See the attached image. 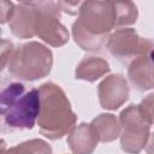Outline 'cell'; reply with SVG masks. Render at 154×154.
Returning a JSON list of instances; mask_svg holds the SVG:
<instances>
[{
	"label": "cell",
	"mask_w": 154,
	"mask_h": 154,
	"mask_svg": "<svg viewBox=\"0 0 154 154\" xmlns=\"http://www.w3.org/2000/svg\"><path fill=\"white\" fill-rule=\"evenodd\" d=\"M58 5V8L60 11H64L71 16L73 14H77L78 11H79V6H81V2L77 1V2H67V1H58L57 2Z\"/></svg>",
	"instance_id": "19"
},
{
	"label": "cell",
	"mask_w": 154,
	"mask_h": 154,
	"mask_svg": "<svg viewBox=\"0 0 154 154\" xmlns=\"http://www.w3.org/2000/svg\"><path fill=\"white\" fill-rule=\"evenodd\" d=\"M35 6V36L52 47L64 46L69 41V31L60 23V10L54 1H32Z\"/></svg>",
	"instance_id": "5"
},
{
	"label": "cell",
	"mask_w": 154,
	"mask_h": 154,
	"mask_svg": "<svg viewBox=\"0 0 154 154\" xmlns=\"http://www.w3.org/2000/svg\"><path fill=\"white\" fill-rule=\"evenodd\" d=\"M117 26H120L117 1H84L72 24V36L82 49L96 52L106 46L111 31Z\"/></svg>",
	"instance_id": "2"
},
{
	"label": "cell",
	"mask_w": 154,
	"mask_h": 154,
	"mask_svg": "<svg viewBox=\"0 0 154 154\" xmlns=\"http://www.w3.org/2000/svg\"><path fill=\"white\" fill-rule=\"evenodd\" d=\"M100 142H112L120 135V124L118 118L111 113H102L90 123Z\"/></svg>",
	"instance_id": "13"
},
{
	"label": "cell",
	"mask_w": 154,
	"mask_h": 154,
	"mask_svg": "<svg viewBox=\"0 0 154 154\" xmlns=\"http://www.w3.org/2000/svg\"><path fill=\"white\" fill-rule=\"evenodd\" d=\"M111 70L109 64L106 59L101 57H84L77 65L75 70V76L77 79L95 82L101 78Z\"/></svg>",
	"instance_id": "12"
},
{
	"label": "cell",
	"mask_w": 154,
	"mask_h": 154,
	"mask_svg": "<svg viewBox=\"0 0 154 154\" xmlns=\"http://www.w3.org/2000/svg\"><path fill=\"white\" fill-rule=\"evenodd\" d=\"M11 154H52V148L51 146L38 138L24 141L14 147H11L10 149Z\"/></svg>",
	"instance_id": "14"
},
{
	"label": "cell",
	"mask_w": 154,
	"mask_h": 154,
	"mask_svg": "<svg viewBox=\"0 0 154 154\" xmlns=\"http://www.w3.org/2000/svg\"><path fill=\"white\" fill-rule=\"evenodd\" d=\"M153 94H149L146 99L141 101L140 105H137L141 117L150 125L153 124Z\"/></svg>",
	"instance_id": "16"
},
{
	"label": "cell",
	"mask_w": 154,
	"mask_h": 154,
	"mask_svg": "<svg viewBox=\"0 0 154 154\" xmlns=\"http://www.w3.org/2000/svg\"><path fill=\"white\" fill-rule=\"evenodd\" d=\"M4 149H6V142L0 138V150H4Z\"/></svg>",
	"instance_id": "20"
},
{
	"label": "cell",
	"mask_w": 154,
	"mask_h": 154,
	"mask_svg": "<svg viewBox=\"0 0 154 154\" xmlns=\"http://www.w3.org/2000/svg\"><path fill=\"white\" fill-rule=\"evenodd\" d=\"M120 147L128 154H138L147 144L152 125L140 114L137 105H130L119 114Z\"/></svg>",
	"instance_id": "6"
},
{
	"label": "cell",
	"mask_w": 154,
	"mask_h": 154,
	"mask_svg": "<svg viewBox=\"0 0 154 154\" xmlns=\"http://www.w3.org/2000/svg\"><path fill=\"white\" fill-rule=\"evenodd\" d=\"M40 109L37 88L12 76H0V134L31 130Z\"/></svg>",
	"instance_id": "1"
},
{
	"label": "cell",
	"mask_w": 154,
	"mask_h": 154,
	"mask_svg": "<svg viewBox=\"0 0 154 154\" xmlns=\"http://www.w3.org/2000/svg\"><path fill=\"white\" fill-rule=\"evenodd\" d=\"M53 66V53L45 45L29 41L13 48L7 69L12 77L32 82L49 75Z\"/></svg>",
	"instance_id": "4"
},
{
	"label": "cell",
	"mask_w": 154,
	"mask_h": 154,
	"mask_svg": "<svg viewBox=\"0 0 154 154\" xmlns=\"http://www.w3.org/2000/svg\"><path fill=\"white\" fill-rule=\"evenodd\" d=\"M13 48L14 46L11 41L6 38H0V71H2L4 67L8 64Z\"/></svg>",
	"instance_id": "17"
},
{
	"label": "cell",
	"mask_w": 154,
	"mask_h": 154,
	"mask_svg": "<svg viewBox=\"0 0 154 154\" xmlns=\"http://www.w3.org/2000/svg\"><path fill=\"white\" fill-rule=\"evenodd\" d=\"M118 14H119V25H131L136 23L138 17L137 6L131 1H117Z\"/></svg>",
	"instance_id": "15"
},
{
	"label": "cell",
	"mask_w": 154,
	"mask_h": 154,
	"mask_svg": "<svg viewBox=\"0 0 154 154\" xmlns=\"http://www.w3.org/2000/svg\"><path fill=\"white\" fill-rule=\"evenodd\" d=\"M0 154H11L8 149H4V150H0Z\"/></svg>",
	"instance_id": "21"
},
{
	"label": "cell",
	"mask_w": 154,
	"mask_h": 154,
	"mask_svg": "<svg viewBox=\"0 0 154 154\" xmlns=\"http://www.w3.org/2000/svg\"><path fill=\"white\" fill-rule=\"evenodd\" d=\"M40 109L36 123L40 132L49 140L67 135L76 124L77 116L60 85L47 82L40 85Z\"/></svg>",
	"instance_id": "3"
},
{
	"label": "cell",
	"mask_w": 154,
	"mask_h": 154,
	"mask_svg": "<svg viewBox=\"0 0 154 154\" xmlns=\"http://www.w3.org/2000/svg\"><path fill=\"white\" fill-rule=\"evenodd\" d=\"M35 18L36 12L34 2L22 1L14 5L8 26L14 36L19 38H31L35 36Z\"/></svg>",
	"instance_id": "9"
},
{
	"label": "cell",
	"mask_w": 154,
	"mask_h": 154,
	"mask_svg": "<svg viewBox=\"0 0 154 154\" xmlns=\"http://www.w3.org/2000/svg\"><path fill=\"white\" fill-rule=\"evenodd\" d=\"M14 11V4L12 1L0 0V24L10 22Z\"/></svg>",
	"instance_id": "18"
},
{
	"label": "cell",
	"mask_w": 154,
	"mask_h": 154,
	"mask_svg": "<svg viewBox=\"0 0 154 154\" xmlns=\"http://www.w3.org/2000/svg\"><path fill=\"white\" fill-rule=\"evenodd\" d=\"M153 53L134 58L128 67V77L131 84L138 91H146L153 88Z\"/></svg>",
	"instance_id": "10"
},
{
	"label": "cell",
	"mask_w": 154,
	"mask_h": 154,
	"mask_svg": "<svg viewBox=\"0 0 154 154\" xmlns=\"http://www.w3.org/2000/svg\"><path fill=\"white\" fill-rule=\"evenodd\" d=\"M129 84L120 73H113L103 78L97 85L99 102L102 108L114 111L123 106L129 99Z\"/></svg>",
	"instance_id": "8"
},
{
	"label": "cell",
	"mask_w": 154,
	"mask_h": 154,
	"mask_svg": "<svg viewBox=\"0 0 154 154\" xmlns=\"http://www.w3.org/2000/svg\"><path fill=\"white\" fill-rule=\"evenodd\" d=\"M99 143V137L88 123L75 126L67 136V144L73 154H91Z\"/></svg>",
	"instance_id": "11"
},
{
	"label": "cell",
	"mask_w": 154,
	"mask_h": 154,
	"mask_svg": "<svg viewBox=\"0 0 154 154\" xmlns=\"http://www.w3.org/2000/svg\"><path fill=\"white\" fill-rule=\"evenodd\" d=\"M106 48L120 61H131L134 58L143 54H150L153 42L149 38L141 37L135 29L122 28L109 34Z\"/></svg>",
	"instance_id": "7"
}]
</instances>
